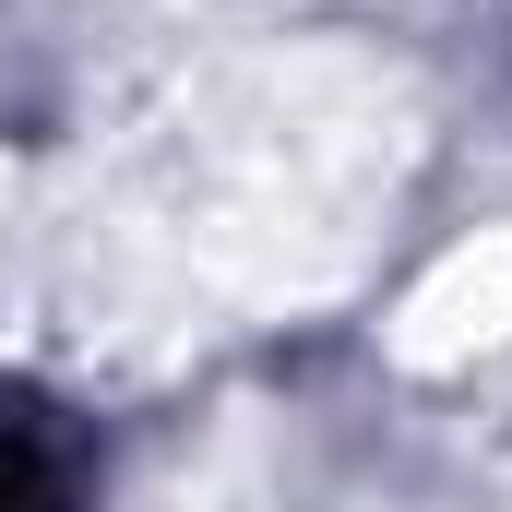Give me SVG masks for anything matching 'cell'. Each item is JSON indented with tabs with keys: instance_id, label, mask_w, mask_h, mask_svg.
Returning a JSON list of instances; mask_svg holds the SVG:
<instances>
[{
	"instance_id": "1",
	"label": "cell",
	"mask_w": 512,
	"mask_h": 512,
	"mask_svg": "<svg viewBox=\"0 0 512 512\" xmlns=\"http://www.w3.org/2000/svg\"><path fill=\"white\" fill-rule=\"evenodd\" d=\"M84 489H96L84 429L36 393H0V512H84Z\"/></svg>"
}]
</instances>
